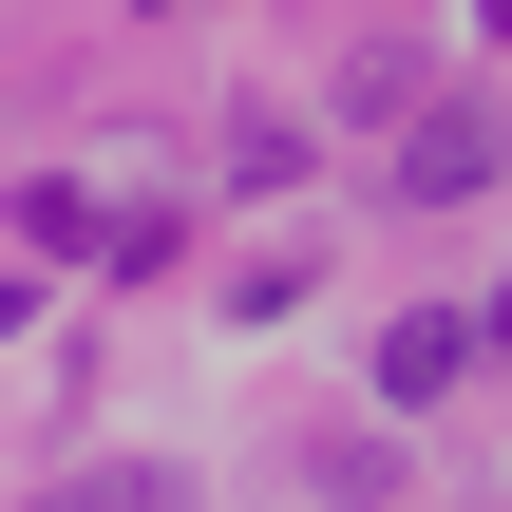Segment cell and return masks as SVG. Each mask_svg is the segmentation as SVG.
Returning a JSON list of instances; mask_svg holds the SVG:
<instances>
[{
	"instance_id": "2",
	"label": "cell",
	"mask_w": 512,
	"mask_h": 512,
	"mask_svg": "<svg viewBox=\"0 0 512 512\" xmlns=\"http://www.w3.org/2000/svg\"><path fill=\"white\" fill-rule=\"evenodd\" d=\"M475 361H494V342H475V304H399V323H380V399H456Z\"/></svg>"
},
{
	"instance_id": "3",
	"label": "cell",
	"mask_w": 512,
	"mask_h": 512,
	"mask_svg": "<svg viewBox=\"0 0 512 512\" xmlns=\"http://www.w3.org/2000/svg\"><path fill=\"white\" fill-rule=\"evenodd\" d=\"M38 512H190V475H171V456H114V475H57Z\"/></svg>"
},
{
	"instance_id": "1",
	"label": "cell",
	"mask_w": 512,
	"mask_h": 512,
	"mask_svg": "<svg viewBox=\"0 0 512 512\" xmlns=\"http://www.w3.org/2000/svg\"><path fill=\"white\" fill-rule=\"evenodd\" d=\"M494 171H512V114L494 95H437V114H399V171H380V190H399V209H475Z\"/></svg>"
}]
</instances>
